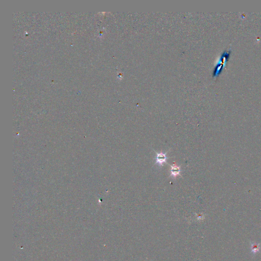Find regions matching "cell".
I'll return each instance as SVG.
<instances>
[{
  "label": "cell",
  "instance_id": "cell-1",
  "mask_svg": "<svg viewBox=\"0 0 261 261\" xmlns=\"http://www.w3.org/2000/svg\"><path fill=\"white\" fill-rule=\"evenodd\" d=\"M230 54V52H224V53L222 54L220 60V62L218 64L217 67H216L215 69L214 73V75L215 76H217L218 74H219L220 72H221L222 69H223L224 65L225 64V62H226L228 58H229Z\"/></svg>",
  "mask_w": 261,
  "mask_h": 261
},
{
  "label": "cell",
  "instance_id": "cell-3",
  "mask_svg": "<svg viewBox=\"0 0 261 261\" xmlns=\"http://www.w3.org/2000/svg\"><path fill=\"white\" fill-rule=\"evenodd\" d=\"M169 165L171 166V175L169 177H173V179H175L177 175H179L182 177L181 175L180 174V173L181 172V166H177L175 164H173V165Z\"/></svg>",
  "mask_w": 261,
  "mask_h": 261
},
{
  "label": "cell",
  "instance_id": "cell-2",
  "mask_svg": "<svg viewBox=\"0 0 261 261\" xmlns=\"http://www.w3.org/2000/svg\"><path fill=\"white\" fill-rule=\"evenodd\" d=\"M155 152L156 154V158H155L156 163H155V165L158 164H159V166L160 167H163V166H164L163 165L164 163H165L166 164H167V162H166V161H167V160L168 159V158L166 156V155H167V153H168V152L163 153L162 151L160 153H157L156 151H155Z\"/></svg>",
  "mask_w": 261,
  "mask_h": 261
}]
</instances>
